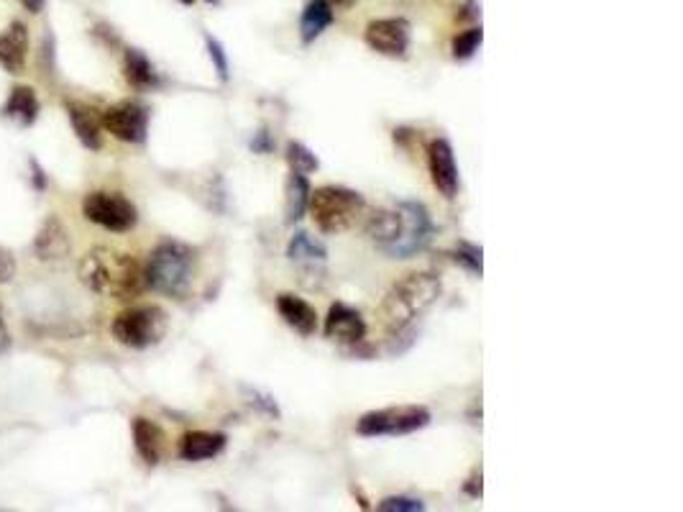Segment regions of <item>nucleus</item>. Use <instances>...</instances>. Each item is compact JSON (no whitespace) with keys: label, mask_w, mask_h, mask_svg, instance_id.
<instances>
[{"label":"nucleus","mask_w":683,"mask_h":512,"mask_svg":"<svg viewBox=\"0 0 683 512\" xmlns=\"http://www.w3.org/2000/svg\"><path fill=\"white\" fill-rule=\"evenodd\" d=\"M228 438L223 433H208V431H193L179 441V456L185 461H208L223 453Z\"/></svg>","instance_id":"f3484780"},{"label":"nucleus","mask_w":683,"mask_h":512,"mask_svg":"<svg viewBox=\"0 0 683 512\" xmlns=\"http://www.w3.org/2000/svg\"><path fill=\"white\" fill-rule=\"evenodd\" d=\"M70 251H72V239H70L67 228L57 215H49L33 239V254L42 261H57V259L70 256Z\"/></svg>","instance_id":"ddd939ff"},{"label":"nucleus","mask_w":683,"mask_h":512,"mask_svg":"<svg viewBox=\"0 0 683 512\" xmlns=\"http://www.w3.org/2000/svg\"><path fill=\"white\" fill-rule=\"evenodd\" d=\"M431 425V410L420 405H402L384 407L361 415L356 422L358 436L376 438V436H407Z\"/></svg>","instance_id":"423d86ee"},{"label":"nucleus","mask_w":683,"mask_h":512,"mask_svg":"<svg viewBox=\"0 0 683 512\" xmlns=\"http://www.w3.org/2000/svg\"><path fill=\"white\" fill-rule=\"evenodd\" d=\"M15 277V259L8 249L0 246V282H11Z\"/></svg>","instance_id":"c85d7f7f"},{"label":"nucleus","mask_w":683,"mask_h":512,"mask_svg":"<svg viewBox=\"0 0 683 512\" xmlns=\"http://www.w3.org/2000/svg\"><path fill=\"white\" fill-rule=\"evenodd\" d=\"M208 3H213V5H218V3H221V0H208Z\"/></svg>","instance_id":"f704fd0d"},{"label":"nucleus","mask_w":683,"mask_h":512,"mask_svg":"<svg viewBox=\"0 0 683 512\" xmlns=\"http://www.w3.org/2000/svg\"><path fill=\"white\" fill-rule=\"evenodd\" d=\"M3 116L15 121L18 126L36 123V119H39V98H36V92L26 88V85L14 88L11 95H8V100H5V106H3Z\"/></svg>","instance_id":"aec40b11"},{"label":"nucleus","mask_w":683,"mask_h":512,"mask_svg":"<svg viewBox=\"0 0 683 512\" xmlns=\"http://www.w3.org/2000/svg\"><path fill=\"white\" fill-rule=\"evenodd\" d=\"M308 208H310L315 226L323 233H343L364 215L366 200L364 195H358L356 190L327 185V187H318L315 193H310Z\"/></svg>","instance_id":"20e7f679"},{"label":"nucleus","mask_w":683,"mask_h":512,"mask_svg":"<svg viewBox=\"0 0 683 512\" xmlns=\"http://www.w3.org/2000/svg\"><path fill=\"white\" fill-rule=\"evenodd\" d=\"M134 446L138 456L149 464V467H157L162 461L164 453V433L162 428L157 422H151L149 418H134Z\"/></svg>","instance_id":"a211bd4d"},{"label":"nucleus","mask_w":683,"mask_h":512,"mask_svg":"<svg viewBox=\"0 0 683 512\" xmlns=\"http://www.w3.org/2000/svg\"><path fill=\"white\" fill-rule=\"evenodd\" d=\"M287 162L292 166V172H299V175L315 172V169L320 166L318 156H315L305 144H299V141H289V144H287Z\"/></svg>","instance_id":"393cba45"},{"label":"nucleus","mask_w":683,"mask_h":512,"mask_svg":"<svg viewBox=\"0 0 683 512\" xmlns=\"http://www.w3.org/2000/svg\"><path fill=\"white\" fill-rule=\"evenodd\" d=\"M31 169H33V187H36V190H44V187H46L44 169L39 166V162H36V159H31Z\"/></svg>","instance_id":"7c9ffc66"},{"label":"nucleus","mask_w":683,"mask_h":512,"mask_svg":"<svg viewBox=\"0 0 683 512\" xmlns=\"http://www.w3.org/2000/svg\"><path fill=\"white\" fill-rule=\"evenodd\" d=\"M82 213L95 226L126 233L138 223V211L128 197L119 193H90L82 200Z\"/></svg>","instance_id":"6e6552de"},{"label":"nucleus","mask_w":683,"mask_h":512,"mask_svg":"<svg viewBox=\"0 0 683 512\" xmlns=\"http://www.w3.org/2000/svg\"><path fill=\"white\" fill-rule=\"evenodd\" d=\"M103 128L110 136L126 144H144L149 134V108L136 103V100H123L108 110H103Z\"/></svg>","instance_id":"1a4fd4ad"},{"label":"nucleus","mask_w":683,"mask_h":512,"mask_svg":"<svg viewBox=\"0 0 683 512\" xmlns=\"http://www.w3.org/2000/svg\"><path fill=\"white\" fill-rule=\"evenodd\" d=\"M428 169H431L432 185L446 200L459 195V166L453 156V147L446 138H432L428 144Z\"/></svg>","instance_id":"9b49d317"},{"label":"nucleus","mask_w":683,"mask_h":512,"mask_svg":"<svg viewBox=\"0 0 683 512\" xmlns=\"http://www.w3.org/2000/svg\"><path fill=\"white\" fill-rule=\"evenodd\" d=\"M456 261H460L463 267L474 274H481V246H474V243H459L456 249Z\"/></svg>","instance_id":"cd10ccee"},{"label":"nucleus","mask_w":683,"mask_h":512,"mask_svg":"<svg viewBox=\"0 0 683 512\" xmlns=\"http://www.w3.org/2000/svg\"><path fill=\"white\" fill-rule=\"evenodd\" d=\"M277 310L284 318V323L289 328H295L299 336H312V333L318 331V313H315V308L308 300L284 292V295L277 298Z\"/></svg>","instance_id":"dca6fc26"},{"label":"nucleus","mask_w":683,"mask_h":512,"mask_svg":"<svg viewBox=\"0 0 683 512\" xmlns=\"http://www.w3.org/2000/svg\"><path fill=\"white\" fill-rule=\"evenodd\" d=\"M110 331L119 344L141 351L162 341L166 331V313L157 305H136L116 316Z\"/></svg>","instance_id":"39448f33"},{"label":"nucleus","mask_w":683,"mask_h":512,"mask_svg":"<svg viewBox=\"0 0 683 512\" xmlns=\"http://www.w3.org/2000/svg\"><path fill=\"white\" fill-rule=\"evenodd\" d=\"M123 75L128 80V85L136 90H151L159 85V75L154 72L151 62L147 60L144 52L138 49H126L123 54Z\"/></svg>","instance_id":"412c9836"},{"label":"nucleus","mask_w":683,"mask_h":512,"mask_svg":"<svg viewBox=\"0 0 683 512\" xmlns=\"http://www.w3.org/2000/svg\"><path fill=\"white\" fill-rule=\"evenodd\" d=\"M376 507L382 512H422L425 510V502H422V499L397 495V498H384Z\"/></svg>","instance_id":"bb28decb"},{"label":"nucleus","mask_w":683,"mask_h":512,"mask_svg":"<svg viewBox=\"0 0 683 512\" xmlns=\"http://www.w3.org/2000/svg\"><path fill=\"white\" fill-rule=\"evenodd\" d=\"M364 39L376 54L402 60L410 49V24L404 18H376L366 26Z\"/></svg>","instance_id":"9d476101"},{"label":"nucleus","mask_w":683,"mask_h":512,"mask_svg":"<svg viewBox=\"0 0 683 512\" xmlns=\"http://www.w3.org/2000/svg\"><path fill=\"white\" fill-rule=\"evenodd\" d=\"M310 185H308V177L299 175V172H292L287 177V190H284V215H287V223H298L299 218L308 211V203H310Z\"/></svg>","instance_id":"4be33fe9"},{"label":"nucleus","mask_w":683,"mask_h":512,"mask_svg":"<svg viewBox=\"0 0 683 512\" xmlns=\"http://www.w3.org/2000/svg\"><path fill=\"white\" fill-rule=\"evenodd\" d=\"M336 5H341V8H351V5H356V0H333Z\"/></svg>","instance_id":"473e14b6"},{"label":"nucleus","mask_w":683,"mask_h":512,"mask_svg":"<svg viewBox=\"0 0 683 512\" xmlns=\"http://www.w3.org/2000/svg\"><path fill=\"white\" fill-rule=\"evenodd\" d=\"M205 46H208L210 60H213V64H215L218 80H221V82H228L231 72H228V57H225L223 44H221L218 39H213L210 33H205Z\"/></svg>","instance_id":"a878e982"},{"label":"nucleus","mask_w":683,"mask_h":512,"mask_svg":"<svg viewBox=\"0 0 683 512\" xmlns=\"http://www.w3.org/2000/svg\"><path fill=\"white\" fill-rule=\"evenodd\" d=\"M441 298V280L431 271H413L386 292L382 318L389 331H404Z\"/></svg>","instance_id":"7ed1b4c3"},{"label":"nucleus","mask_w":683,"mask_h":512,"mask_svg":"<svg viewBox=\"0 0 683 512\" xmlns=\"http://www.w3.org/2000/svg\"><path fill=\"white\" fill-rule=\"evenodd\" d=\"M481 42H484V31H481V26L460 31L459 36L453 39V46H451V49H453V60H459V62L471 60L476 52H479Z\"/></svg>","instance_id":"b1692460"},{"label":"nucleus","mask_w":683,"mask_h":512,"mask_svg":"<svg viewBox=\"0 0 683 512\" xmlns=\"http://www.w3.org/2000/svg\"><path fill=\"white\" fill-rule=\"evenodd\" d=\"M251 149L256 154H269L271 151V138H269L267 131H259V134L251 138Z\"/></svg>","instance_id":"c756f323"},{"label":"nucleus","mask_w":683,"mask_h":512,"mask_svg":"<svg viewBox=\"0 0 683 512\" xmlns=\"http://www.w3.org/2000/svg\"><path fill=\"white\" fill-rule=\"evenodd\" d=\"M194 264H197V256L193 246L166 239L151 251L149 261L144 267L147 287H151L154 292H162L166 298L182 300L193 289Z\"/></svg>","instance_id":"f03ea898"},{"label":"nucleus","mask_w":683,"mask_h":512,"mask_svg":"<svg viewBox=\"0 0 683 512\" xmlns=\"http://www.w3.org/2000/svg\"><path fill=\"white\" fill-rule=\"evenodd\" d=\"M67 116L82 147H88L90 151L103 149V113L100 110L77 100H67Z\"/></svg>","instance_id":"4468645a"},{"label":"nucleus","mask_w":683,"mask_h":512,"mask_svg":"<svg viewBox=\"0 0 683 512\" xmlns=\"http://www.w3.org/2000/svg\"><path fill=\"white\" fill-rule=\"evenodd\" d=\"M80 280L98 295H110L116 300H134L147 289L144 267L134 256L119 254L110 249H92L80 261Z\"/></svg>","instance_id":"f257e3e1"},{"label":"nucleus","mask_w":683,"mask_h":512,"mask_svg":"<svg viewBox=\"0 0 683 512\" xmlns=\"http://www.w3.org/2000/svg\"><path fill=\"white\" fill-rule=\"evenodd\" d=\"M326 336L333 341H341V344H358L366 336V323L358 310L343 305V302H336L327 310Z\"/></svg>","instance_id":"f8f14e48"},{"label":"nucleus","mask_w":683,"mask_h":512,"mask_svg":"<svg viewBox=\"0 0 683 512\" xmlns=\"http://www.w3.org/2000/svg\"><path fill=\"white\" fill-rule=\"evenodd\" d=\"M179 3H185V5H193L194 0H179Z\"/></svg>","instance_id":"72a5a7b5"},{"label":"nucleus","mask_w":683,"mask_h":512,"mask_svg":"<svg viewBox=\"0 0 683 512\" xmlns=\"http://www.w3.org/2000/svg\"><path fill=\"white\" fill-rule=\"evenodd\" d=\"M397 211H400V233L384 254L389 259H413L431 243L435 226H432L431 213L422 203L402 200L397 203Z\"/></svg>","instance_id":"0eeeda50"},{"label":"nucleus","mask_w":683,"mask_h":512,"mask_svg":"<svg viewBox=\"0 0 683 512\" xmlns=\"http://www.w3.org/2000/svg\"><path fill=\"white\" fill-rule=\"evenodd\" d=\"M26 57H29V29L26 24L14 21L0 33V67L11 75H18L26 67Z\"/></svg>","instance_id":"2eb2a0df"},{"label":"nucleus","mask_w":683,"mask_h":512,"mask_svg":"<svg viewBox=\"0 0 683 512\" xmlns=\"http://www.w3.org/2000/svg\"><path fill=\"white\" fill-rule=\"evenodd\" d=\"M333 21H336V14H333L330 0H310L305 5L302 15H299V39H302V44H312L318 36H323L326 29L333 26Z\"/></svg>","instance_id":"6ab92c4d"},{"label":"nucleus","mask_w":683,"mask_h":512,"mask_svg":"<svg viewBox=\"0 0 683 512\" xmlns=\"http://www.w3.org/2000/svg\"><path fill=\"white\" fill-rule=\"evenodd\" d=\"M287 256L292 261H299V264H308V267H315V264H323L327 259V249L320 242H315L310 233L305 231H298L292 236V242L287 246Z\"/></svg>","instance_id":"5701e85b"},{"label":"nucleus","mask_w":683,"mask_h":512,"mask_svg":"<svg viewBox=\"0 0 683 512\" xmlns=\"http://www.w3.org/2000/svg\"><path fill=\"white\" fill-rule=\"evenodd\" d=\"M24 3V8L29 11V14H39L42 8H44V0H21Z\"/></svg>","instance_id":"2f4dec72"}]
</instances>
